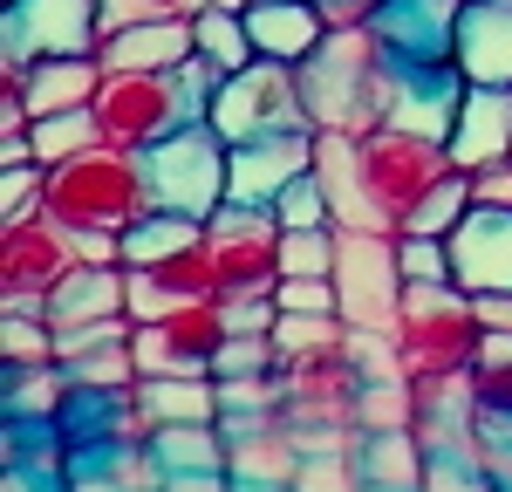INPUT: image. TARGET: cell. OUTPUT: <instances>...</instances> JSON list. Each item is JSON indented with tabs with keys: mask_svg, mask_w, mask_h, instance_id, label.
Segmentation results:
<instances>
[{
	"mask_svg": "<svg viewBox=\"0 0 512 492\" xmlns=\"http://www.w3.org/2000/svg\"><path fill=\"white\" fill-rule=\"evenodd\" d=\"M301 69V96H308V123L315 130H349V137H369L390 123V96H396V55L383 48V35L369 21L355 28H328Z\"/></svg>",
	"mask_w": 512,
	"mask_h": 492,
	"instance_id": "6da1fadb",
	"label": "cell"
},
{
	"mask_svg": "<svg viewBox=\"0 0 512 492\" xmlns=\"http://www.w3.org/2000/svg\"><path fill=\"white\" fill-rule=\"evenodd\" d=\"M41 205L69 226V233H123L151 212V185H144V151H123L110 137H96L89 151L48 164V192Z\"/></svg>",
	"mask_w": 512,
	"mask_h": 492,
	"instance_id": "7a4b0ae2",
	"label": "cell"
},
{
	"mask_svg": "<svg viewBox=\"0 0 512 492\" xmlns=\"http://www.w3.org/2000/svg\"><path fill=\"white\" fill-rule=\"evenodd\" d=\"M205 123L226 137V144H253V137H280V130H315L308 123V96H301V69L294 62H246L212 89Z\"/></svg>",
	"mask_w": 512,
	"mask_h": 492,
	"instance_id": "3957f363",
	"label": "cell"
},
{
	"mask_svg": "<svg viewBox=\"0 0 512 492\" xmlns=\"http://www.w3.org/2000/svg\"><path fill=\"white\" fill-rule=\"evenodd\" d=\"M89 110H96V130L123 151H151V144H164L171 130H185L198 117L178 69H103Z\"/></svg>",
	"mask_w": 512,
	"mask_h": 492,
	"instance_id": "277c9868",
	"label": "cell"
},
{
	"mask_svg": "<svg viewBox=\"0 0 512 492\" xmlns=\"http://www.w3.org/2000/svg\"><path fill=\"white\" fill-rule=\"evenodd\" d=\"M226 164H233V144L212 130L205 117H192L185 130H171L164 144L144 151V185H151V205L158 212H192V219H212L226 205Z\"/></svg>",
	"mask_w": 512,
	"mask_h": 492,
	"instance_id": "5b68a950",
	"label": "cell"
},
{
	"mask_svg": "<svg viewBox=\"0 0 512 492\" xmlns=\"http://www.w3.org/2000/svg\"><path fill=\"white\" fill-rule=\"evenodd\" d=\"M396 342H403V363L410 376H431V369H472L485 322H478L472 294L465 287H431L410 281L403 287V315H396Z\"/></svg>",
	"mask_w": 512,
	"mask_h": 492,
	"instance_id": "8992f818",
	"label": "cell"
},
{
	"mask_svg": "<svg viewBox=\"0 0 512 492\" xmlns=\"http://www.w3.org/2000/svg\"><path fill=\"white\" fill-rule=\"evenodd\" d=\"M362 171H369V199H376V212H383V226L403 233V219L417 212V199L437 192L458 164H451V151H444L437 137H417V130L383 123V130L362 137Z\"/></svg>",
	"mask_w": 512,
	"mask_h": 492,
	"instance_id": "52a82bcc",
	"label": "cell"
},
{
	"mask_svg": "<svg viewBox=\"0 0 512 492\" xmlns=\"http://www.w3.org/2000/svg\"><path fill=\"white\" fill-rule=\"evenodd\" d=\"M96 0H7L0 76H28L41 55H96Z\"/></svg>",
	"mask_w": 512,
	"mask_h": 492,
	"instance_id": "ba28073f",
	"label": "cell"
},
{
	"mask_svg": "<svg viewBox=\"0 0 512 492\" xmlns=\"http://www.w3.org/2000/svg\"><path fill=\"white\" fill-rule=\"evenodd\" d=\"M205 240H212L219 294H274V281H280V219H274V205L226 199L205 219Z\"/></svg>",
	"mask_w": 512,
	"mask_h": 492,
	"instance_id": "9c48e42d",
	"label": "cell"
},
{
	"mask_svg": "<svg viewBox=\"0 0 512 492\" xmlns=\"http://www.w3.org/2000/svg\"><path fill=\"white\" fill-rule=\"evenodd\" d=\"M403 260L396 233H342L335 246V294H342V322L349 328H396L403 315Z\"/></svg>",
	"mask_w": 512,
	"mask_h": 492,
	"instance_id": "30bf717a",
	"label": "cell"
},
{
	"mask_svg": "<svg viewBox=\"0 0 512 492\" xmlns=\"http://www.w3.org/2000/svg\"><path fill=\"white\" fill-rule=\"evenodd\" d=\"M69 267H76V233L48 205L0 219V287H35V294H48Z\"/></svg>",
	"mask_w": 512,
	"mask_h": 492,
	"instance_id": "8fae6325",
	"label": "cell"
},
{
	"mask_svg": "<svg viewBox=\"0 0 512 492\" xmlns=\"http://www.w3.org/2000/svg\"><path fill=\"white\" fill-rule=\"evenodd\" d=\"M301 171H315V130H280V137L233 144V164H226V199L274 205Z\"/></svg>",
	"mask_w": 512,
	"mask_h": 492,
	"instance_id": "7c38bea8",
	"label": "cell"
},
{
	"mask_svg": "<svg viewBox=\"0 0 512 492\" xmlns=\"http://www.w3.org/2000/svg\"><path fill=\"white\" fill-rule=\"evenodd\" d=\"M451 274L465 294H512V212L472 205L451 226Z\"/></svg>",
	"mask_w": 512,
	"mask_h": 492,
	"instance_id": "4fadbf2b",
	"label": "cell"
},
{
	"mask_svg": "<svg viewBox=\"0 0 512 492\" xmlns=\"http://www.w3.org/2000/svg\"><path fill=\"white\" fill-rule=\"evenodd\" d=\"M465 103V76L458 62H396V96H390V123L396 130H417V137H451Z\"/></svg>",
	"mask_w": 512,
	"mask_h": 492,
	"instance_id": "5bb4252c",
	"label": "cell"
},
{
	"mask_svg": "<svg viewBox=\"0 0 512 492\" xmlns=\"http://www.w3.org/2000/svg\"><path fill=\"white\" fill-rule=\"evenodd\" d=\"M315 178H321V192H328V205H335V226L342 233H390L376 199H369L362 137H349V130H315Z\"/></svg>",
	"mask_w": 512,
	"mask_h": 492,
	"instance_id": "9a60e30c",
	"label": "cell"
},
{
	"mask_svg": "<svg viewBox=\"0 0 512 492\" xmlns=\"http://www.w3.org/2000/svg\"><path fill=\"white\" fill-rule=\"evenodd\" d=\"M458 14H465V0H383L369 28L383 35L396 62H451Z\"/></svg>",
	"mask_w": 512,
	"mask_h": 492,
	"instance_id": "2e32d148",
	"label": "cell"
},
{
	"mask_svg": "<svg viewBox=\"0 0 512 492\" xmlns=\"http://www.w3.org/2000/svg\"><path fill=\"white\" fill-rule=\"evenodd\" d=\"M444 151H451L458 171H485V164L512 158V89L465 82V103H458V123L444 137Z\"/></svg>",
	"mask_w": 512,
	"mask_h": 492,
	"instance_id": "e0dca14e",
	"label": "cell"
},
{
	"mask_svg": "<svg viewBox=\"0 0 512 492\" xmlns=\"http://www.w3.org/2000/svg\"><path fill=\"white\" fill-rule=\"evenodd\" d=\"M451 62L465 82H499L512 89V0H465Z\"/></svg>",
	"mask_w": 512,
	"mask_h": 492,
	"instance_id": "ac0fdd59",
	"label": "cell"
},
{
	"mask_svg": "<svg viewBox=\"0 0 512 492\" xmlns=\"http://www.w3.org/2000/svg\"><path fill=\"white\" fill-rule=\"evenodd\" d=\"M328 7L321 0H253L246 7V35L260 55H274V62H308L321 41H328Z\"/></svg>",
	"mask_w": 512,
	"mask_h": 492,
	"instance_id": "d6986e66",
	"label": "cell"
},
{
	"mask_svg": "<svg viewBox=\"0 0 512 492\" xmlns=\"http://www.w3.org/2000/svg\"><path fill=\"white\" fill-rule=\"evenodd\" d=\"M185 55H198L192 14H151L137 28H117V35L96 41V62L103 69H178Z\"/></svg>",
	"mask_w": 512,
	"mask_h": 492,
	"instance_id": "ffe728a7",
	"label": "cell"
},
{
	"mask_svg": "<svg viewBox=\"0 0 512 492\" xmlns=\"http://www.w3.org/2000/svg\"><path fill=\"white\" fill-rule=\"evenodd\" d=\"M103 315H130V267H89V260H76L62 281L48 287V322L55 328L103 322Z\"/></svg>",
	"mask_w": 512,
	"mask_h": 492,
	"instance_id": "44dd1931",
	"label": "cell"
},
{
	"mask_svg": "<svg viewBox=\"0 0 512 492\" xmlns=\"http://www.w3.org/2000/svg\"><path fill=\"white\" fill-rule=\"evenodd\" d=\"M355 472H362V492H424L431 451H424L417 431H362L355 438Z\"/></svg>",
	"mask_w": 512,
	"mask_h": 492,
	"instance_id": "7402d4cb",
	"label": "cell"
},
{
	"mask_svg": "<svg viewBox=\"0 0 512 492\" xmlns=\"http://www.w3.org/2000/svg\"><path fill=\"white\" fill-rule=\"evenodd\" d=\"M7 82H21V96H28L35 117L89 110V103H96V82H103V62H96V55H41L28 76H7Z\"/></svg>",
	"mask_w": 512,
	"mask_h": 492,
	"instance_id": "603a6c76",
	"label": "cell"
},
{
	"mask_svg": "<svg viewBox=\"0 0 512 492\" xmlns=\"http://www.w3.org/2000/svg\"><path fill=\"white\" fill-rule=\"evenodd\" d=\"M130 404L144 424H219V376H137Z\"/></svg>",
	"mask_w": 512,
	"mask_h": 492,
	"instance_id": "cb8c5ba5",
	"label": "cell"
},
{
	"mask_svg": "<svg viewBox=\"0 0 512 492\" xmlns=\"http://www.w3.org/2000/svg\"><path fill=\"white\" fill-rule=\"evenodd\" d=\"M76 397V376L62 363H7V417L21 424H62Z\"/></svg>",
	"mask_w": 512,
	"mask_h": 492,
	"instance_id": "d4e9b609",
	"label": "cell"
},
{
	"mask_svg": "<svg viewBox=\"0 0 512 492\" xmlns=\"http://www.w3.org/2000/svg\"><path fill=\"white\" fill-rule=\"evenodd\" d=\"M144 445L158 472H226V431L219 424H151Z\"/></svg>",
	"mask_w": 512,
	"mask_h": 492,
	"instance_id": "484cf974",
	"label": "cell"
},
{
	"mask_svg": "<svg viewBox=\"0 0 512 492\" xmlns=\"http://www.w3.org/2000/svg\"><path fill=\"white\" fill-rule=\"evenodd\" d=\"M205 240V219H192V212H144L137 226H123V267H158V260H171V253H185V246Z\"/></svg>",
	"mask_w": 512,
	"mask_h": 492,
	"instance_id": "4316f807",
	"label": "cell"
},
{
	"mask_svg": "<svg viewBox=\"0 0 512 492\" xmlns=\"http://www.w3.org/2000/svg\"><path fill=\"white\" fill-rule=\"evenodd\" d=\"M192 41H198V55H212L226 76L260 62V48L246 35V7H192Z\"/></svg>",
	"mask_w": 512,
	"mask_h": 492,
	"instance_id": "83f0119b",
	"label": "cell"
},
{
	"mask_svg": "<svg viewBox=\"0 0 512 492\" xmlns=\"http://www.w3.org/2000/svg\"><path fill=\"white\" fill-rule=\"evenodd\" d=\"M335 246H342V226H280V274L287 281L335 274Z\"/></svg>",
	"mask_w": 512,
	"mask_h": 492,
	"instance_id": "f1b7e54d",
	"label": "cell"
},
{
	"mask_svg": "<svg viewBox=\"0 0 512 492\" xmlns=\"http://www.w3.org/2000/svg\"><path fill=\"white\" fill-rule=\"evenodd\" d=\"M274 349L280 363H301V356H328V349H349V322L342 315H287L274 322Z\"/></svg>",
	"mask_w": 512,
	"mask_h": 492,
	"instance_id": "f546056e",
	"label": "cell"
},
{
	"mask_svg": "<svg viewBox=\"0 0 512 492\" xmlns=\"http://www.w3.org/2000/svg\"><path fill=\"white\" fill-rule=\"evenodd\" d=\"M103 130H96V110H55V117H35V130H28V144H35L41 164H62L76 158V151H89Z\"/></svg>",
	"mask_w": 512,
	"mask_h": 492,
	"instance_id": "4dcf8cb0",
	"label": "cell"
},
{
	"mask_svg": "<svg viewBox=\"0 0 512 492\" xmlns=\"http://www.w3.org/2000/svg\"><path fill=\"white\" fill-rule=\"evenodd\" d=\"M130 356H137V376H212V363H205V356H192L185 342H171L158 322H137Z\"/></svg>",
	"mask_w": 512,
	"mask_h": 492,
	"instance_id": "1f68e13d",
	"label": "cell"
},
{
	"mask_svg": "<svg viewBox=\"0 0 512 492\" xmlns=\"http://www.w3.org/2000/svg\"><path fill=\"white\" fill-rule=\"evenodd\" d=\"M465 212H472V171H451L437 192L417 199V212L403 219V233H444V240H451V226H458Z\"/></svg>",
	"mask_w": 512,
	"mask_h": 492,
	"instance_id": "d6a6232c",
	"label": "cell"
},
{
	"mask_svg": "<svg viewBox=\"0 0 512 492\" xmlns=\"http://www.w3.org/2000/svg\"><path fill=\"white\" fill-rule=\"evenodd\" d=\"M274 410H287L280 369H267V376H219V417H274Z\"/></svg>",
	"mask_w": 512,
	"mask_h": 492,
	"instance_id": "836d02e7",
	"label": "cell"
},
{
	"mask_svg": "<svg viewBox=\"0 0 512 492\" xmlns=\"http://www.w3.org/2000/svg\"><path fill=\"white\" fill-rule=\"evenodd\" d=\"M396 260H403V281H431V287H458L451 274V240L444 233H396Z\"/></svg>",
	"mask_w": 512,
	"mask_h": 492,
	"instance_id": "e575fe53",
	"label": "cell"
},
{
	"mask_svg": "<svg viewBox=\"0 0 512 492\" xmlns=\"http://www.w3.org/2000/svg\"><path fill=\"white\" fill-rule=\"evenodd\" d=\"M0 363H55L48 315H0Z\"/></svg>",
	"mask_w": 512,
	"mask_h": 492,
	"instance_id": "d590c367",
	"label": "cell"
},
{
	"mask_svg": "<svg viewBox=\"0 0 512 492\" xmlns=\"http://www.w3.org/2000/svg\"><path fill=\"white\" fill-rule=\"evenodd\" d=\"M267 369H280V349L274 335H253V328H233L212 356V376H267Z\"/></svg>",
	"mask_w": 512,
	"mask_h": 492,
	"instance_id": "8d00e7d4",
	"label": "cell"
},
{
	"mask_svg": "<svg viewBox=\"0 0 512 492\" xmlns=\"http://www.w3.org/2000/svg\"><path fill=\"white\" fill-rule=\"evenodd\" d=\"M274 219L280 226H335V205H328V192H321L315 171H301V178L274 199Z\"/></svg>",
	"mask_w": 512,
	"mask_h": 492,
	"instance_id": "74e56055",
	"label": "cell"
},
{
	"mask_svg": "<svg viewBox=\"0 0 512 492\" xmlns=\"http://www.w3.org/2000/svg\"><path fill=\"white\" fill-rule=\"evenodd\" d=\"M178 301H198V294H178V287L151 274V267H130V322H164Z\"/></svg>",
	"mask_w": 512,
	"mask_h": 492,
	"instance_id": "f35d334b",
	"label": "cell"
},
{
	"mask_svg": "<svg viewBox=\"0 0 512 492\" xmlns=\"http://www.w3.org/2000/svg\"><path fill=\"white\" fill-rule=\"evenodd\" d=\"M274 308L287 315H342V294H335V274H321V281H274Z\"/></svg>",
	"mask_w": 512,
	"mask_h": 492,
	"instance_id": "ab89813d",
	"label": "cell"
},
{
	"mask_svg": "<svg viewBox=\"0 0 512 492\" xmlns=\"http://www.w3.org/2000/svg\"><path fill=\"white\" fill-rule=\"evenodd\" d=\"M41 192H48V164H0V219L7 212H35Z\"/></svg>",
	"mask_w": 512,
	"mask_h": 492,
	"instance_id": "60d3db41",
	"label": "cell"
},
{
	"mask_svg": "<svg viewBox=\"0 0 512 492\" xmlns=\"http://www.w3.org/2000/svg\"><path fill=\"white\" fill-rule=\"evenodd\" d=\"M472 205H506V212H512V158L472 171Z\"/></svg>",
	"mask_w": 512,
	"mask_h": 492,
	"instance_id": "b9f144b4",
	"label": "cell"
},
{
	"mask_svg": "<svg viewBox=\"0 0 512 492\" xmlns=\"http://www.w3.org/2000/svg\"><path fill=\"white\" fill-rule=\"evenodd\" d=\"M158 7L151 0H96V35H117V28H137V21H151Z\"/></svg>",
	"mask_w": 512,
	"mask_h": 492,
	"instance_id": "7bdbcfd3",
	"label": "cell"
},
{
	"mask_svg": "<svg viewBox=\"0 0 512 492\" xmlns=\"http://www.w3.org/2000/svg\"><path fill=\"white\" fill-rule=\"evenodd\" d=\"M76 260H89V267H123V233H76Z\"/></svg>",
	"mask_w": 512,
	"mask_h": 492,
	"instance_id": "ee69618b",
	"label": "cell"
},
{
	"mask_svg": "<svg viewBox=\"0 0 512 492\" xmlns=\"http://www.w3.org/2000/svg\"><path fill=\"white\" fill-rule=\"evenodd\" d=\"M158 492H233V472H164Z\"/></svg>",
	"mask_w": 512,
	"mask_h": 492,
	"instance_id": "f6af8a7d",
	"label": "cell"
},
{
	"mask_svg": "<svg viewBox=\"0 0 512 492\" xmlns=\"http://www.w3.org/2000/svg\"><path fill=\"white\" fill-rule=\"evenodd\" d=\"M472 308L492 335H512V294H472Z\"/></svg>",
	"mask_w": 512,
	"mask_h": 492,
	"instance_id": "bcb514c9",
	"label": "cell"
},
{
	"mask_svg": "<svg viewBox=\"0 0 512 492\" xmlns=\"http://www.w3.org/2000/svg\"><path fill=\"white\" fill-rule=\"evenodd\" d=\"M233 492H301V486H287V479H233Z\"/></svg>",
	"mask_w": 512,
	"mask_h": 492,
	"instance_id": "7dc6e473",
	"label": "cell"
},
{
	"mask_svg": "<svg viewBox=\"0 0 512 492\" xmlns=\"http://www.w3.org/2000/svg\"><path fill=\"white\" fill-rule=\"evenodd\" d=\"M158 14H192V0H151Z\"/></svg>",
	"mask_w": 512,
	"mask_h": 492,
	"instance_id": "c3c4849f",
	"label": "cell"
},
{
	"mask_svg": "<svg viewBox=\"0 0 512 492\" xmlns=\"http://www.w3.org/2000/svg\"><path fill=\"white\" fill-rule=\"evenodd\" d=\"M192 7H246V0H192Z\"/></svg>",
	"mask_w": 512,
	"mask_h": 492,
	"instance_id": "681fc988",
	"label": "cell"
}]
</instances>
